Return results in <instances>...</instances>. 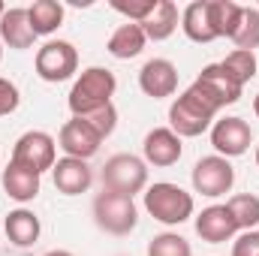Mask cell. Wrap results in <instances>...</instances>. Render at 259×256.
Wrapping results in <instances>:
<instances>
[{
  "mask_svg": "<svg viewBox=\"0 0 259 256\" xmlns=\"http://www.w3.org/2000/svg\"><path fill=\"white\" fill-rule=\"evenodd\" d=\"M148 256H193V250H190L187 238H181L178 232H163V235L151 238Z\"/></svg>",
  "mask_w": 259,
  "mask_h": 256,
  "instance_id": "27",
  "label": "cell"
},
{
  "mask_svg": "<svg viewBox=\"0 0 259 256\" xmlns=\"http://www.w3.org/2000/svg\"><path fill=\"white\" fill-rule=\"evenodd\" d=\"M139 88L154 97V100H166L178 91V69L166 58H154L139 69Z\"/></svg>",
  "mask_w": 259,
  "mask_h": 256,
  "instance_id": "12",
  "label": "cell"
},
{
  "mask_svg": "<svg viewBox=\"0 0 259 256\" xmlns=\"http://www.w3.org/2000/svg\"><path fill=\"white\" fill-rule=\"evenodd\" d=\"M58 145L66 151V157H75V160H91V157L100 151L103 136L91 127L84 118H69L64 127H61Z\"/></svg>",
  "mask_w": 259,
  "mask_h": 256,
  "instance_id": "11",
  "label": "cell"
},
{
  "mask_svg": "<svg viewBox=\"0 0 259 256\" xmlns=\"http://www.w3.org/2000/svg\"><path fill=\"white\" fill-rule=\"evenodd\" d=\"M142 30H145V36L154 39V42L169 39V36L178 30V6H175L172 0H160L157 9H154V15L142 24Z\"/></svg>",
  "mask_w": 259,
  "mask_h": 256,
  "instance_id": "21",
  "label": "cell"
},
{
  "mask_svg": "<svg viewBox=\"0 0 259 256\" xmlns=\"http://www.w3.org/2000/svg\"><path fill=\"white\" fill-rule=\"evenodd\" d=\"M12 163H21V166H27V169L42 175V172L55 169V163H58V142L49 133H42V130H30V133H24L15 142Z\"/></svg>",
  "mask_w": 259,
  "mask_h": 256,
  "instance_id": "6",
  "label": "cell"
},
{
  "mask_svg": "<svg viewBox=\"0 0 259 256\" xmlns=\"http://www.w3.org/2000/svg\"><path fill=\"white\" fill-rule=\"evenodd\" d=\"M52 175H55V187L64 196H78V193L88 190L91 181H94V172H91L88 160H75V157L58 160L55 169H52Z\"/></svg>",
  "mask_w": 259,
  "mask_h": 256,
  "instance_id": "15",
  "label": "cell"
},
{
  "mask_svg": "<svg viewBox=\"0 0 259 256\" xmlns=\"http://www.w3.org/2000/svg\"><path fill=\"white\" fill-rule=\"evenodd\" d=\"M3 190L15 202H33L39 196V172L9 160V166L3 169Z\"/></svg>",
  "mask_w": 259,
  "mask_h": 256,
  "instance_id": "17",
  "label": "cell"
},
{
  "mask_svg": "<svg viewBox=\"0 0 259 256\" xmlns=\"http://www.w3.org/2000/svg\"><path fill=\"white\" fill-rule=\"evenodd\" d=\"M193 88L205 97V100H211L217 109H226V106L238 103V100H241V91H244V88L223 69V64L202 66V72L196 75Z\"/></svg>",
  "mask_w": 259,
  "mask_h": 256,
  "instance_id": "9",
  "label": "cell"
},
{
  "mask_svg": "<svg viewBox=\"0 0 259 256\" xmlns=\"http://www.w3.org/2000/svg\"><path fill=\"white\" fill-rule=\"evenodd\" d=\"M235 232H238V223H235V217L226 205H208L196 217V235L208 244H223Z\"/></svg>",
  "mask_w": 259,
  "mask_h": 256,
  "instance_id": "14",
  "label": "cell"
},
{
  "mask_svg": "<svg viewBox=\"0 0 259 256\" xmlns=\"http://www.w3.org/2000/svg\"><path fill=\"white\" fill-rule=\"evenodd\" d=\"M0 61H3V46H0Z\"/></svg>",
  "mask_w": 259,
  "mask_h": 256,
  "instance_id": "36",
  "label": "cell"
},
{
  "mask_svg": "<svg viewBox=\"0 0 259 256\" xmlns=\"http://www.w3.org/2000/svg\"><path fill=\"white\" fill-rule=\"evenodd\" d=\"M27 18L36 36H49L64 24V6L58 0H36L33 6H27Z\"/></svg>",
  "mask_w": 259,
  "mask_h": 256,
  "instance_id": "22",
  "label": "cell"
},
{
  "mask_svg": "<svg viewBox=\"0 0 259 256\" xmlns=\"http://www.w3.org/2000/svg\"><path fill=\"white\" fill-rule=\"evenodd\" d=\"M217 106L211 100H205L193 84L169 106V124H172V133L178 136H202L208 127H214V118H217Z\"/></svg>",
  "mask_w": 259,
  "mask_h": 256,
  "instance_id": "2",
  "label": "cell"
},
{
  "mask_svg": "<svg viewBox=\"0 0 259 256\" xmlns=\"http://www.w3.org/2000/svg\"><path fill=\"white\" fill-rule=\"evenodd\" d=\"M250 142H253V130H250V124L244 118H235V115L232 118H220L211 127V145L226 160L229 157H241L250 148Z\"/></svg>",
  "mask_w": 259,
  "mask_h": 256,
  "instance_id": "10",
  "label": "cell"
},
{
  "mask_svg": "<svg viewBox=\"0 0 259 256\" xmlns=\"http://www.w3.org/2000/svg\"><path fill=\"white\" fill-rule=\"evenodd\" d=\"M223 69L244 88L253 75H256V55L253 52H241V49H235V52H229L226 55V61H220Z\"/></svg>",
  "mask_w": 259,
  "mask_h": 256,
  "instance_id": "25",
  "label": "cell"
},
{
  "mask_svg": "<svg viewBox=\"0 0 259 256\" xmlns=\"http://www.w3.org/2000/svg\"><path fill=\"white\" fill-rule=\"evenodd\" d=\"M145 42H148V36H145L142 24H133V21H127V24H121V27L109 36L106 52H109L112 58H118V61H130V58L142 55Z\"/></svg>",
  "mask_w": 259,
  "mask_h": 256,
  "instance_id": "19",
  "label": "cell"
},
{
  "mask_svg": "<svg viewBox=\"0 0 259 256\" xmlns=\"http://www.w3.org/2000/svg\"><path fill=\"white\" fill-rule=\"evenodd\" d=\"M157 3L160 0H112V9L121 12V15H127L133 24H145L154 15Z\"/></svg>",
  "mask_w": 259,
  "mask_h": 256,
  "instance_id": "28",
  "label": "cell"
},
{
  "mask_svg": "<svg viewBox=\"0 0 259 256\" xmlns=\"http://www.w3.org/2000/svg\"><path fill=\"white\" fill-rule=\"evenodd\" d=\"M18 103H21V94H18V88H15L9 78H3V75H0V118L12 115V112L18 109Z\"/></svg>",
  "mask_w": 259,
  "mask_h": 256,
  "instance_id": "30",
  "label": "cell"
},
{
  "mask_svg": "<svg viewBox=\"0 0 259 256\" xmlns=\"http://www.w3.org/2000/svg\"><path fill=\"white\" fill-rule=\"evenodd\" d=\"M226 208L232 211L238 229L250 232V229L259 226V196H253V193H238V196H232L226 202Z\"/></svg>",
  "mask_w": 259,
  "mask_h": 256,
  "instance_id": "24",
  "label": "cell"
},
{
  "mask_svg": "<svg viewBox=\"0 0 259 256\" xmlns=\"http://www.w3.org/2000/svg\"><path fill=\"white\" fill-rule=\"evenodd\" d=\"M193 208H196L193 196L187 190H181L178 184L157 181V184H151L145 190V211L154 220L166 223V226H178V223L190 220L193 217Z\"/></svg>",
  "mask_w": 259,
  "mask_h": 256,
  "instance_id": "3",
  "label": "cell"
},
{
  "mask_svg": "<svg viewBox=\"0 0 259 256\" xmlns=\"http://www.w3.org/2000/svg\"><path fill=\"white\" fill-rule=\"evenodd\" d=\"M232 256H259V232L256 229L238 235V241L232 247Z\"/></svg>",
  "mask_w": 259,
  "mask_h": 256,
  "instance_id": "31",
  "label": "cell"
},
{
  "mask_svg": "<svg viewBox=\"0 0 259 256\" xmlns=\"http://www.w3.org/2000/svg\"><path fill=\"white\" fill-rule=\"evenodd\" d=\"M142 151H145V163L166 169V166H175L181 160L184 145H181V136L172 133V127H157L145 136Z\"/></svg>",
  "mask_w": 259,
  "mask_h": 256,
  "instance_id": "13",
  "label": "cell"
},
{
  "mask_svg": "<svg viewBox=\"0 0 259 256\" xmlns=\"http://www.w3.org/2000/svg\"><path fill=\"white\" fill-rule=\"evenodd\" d=\"M115 88H118V78H115L112 69H106V66H91V69H84V72L75 78L72 91H69L72 118H84V115H91V112L109 106L112 97H115Z\"/></svg>",
  "mask_w": 259,
  "mask_h": 256,
  "instance_id": "1",
  "label": "cell"
},
{
  "mask_svg": "<svg viewBox=\"0 0 259 256\" xmlns=\"http://www.w3.org/2000/svg\"><path fill=\"white\" fill-rule=\"evenodd\" d=\"M3 229H6V235H9V241H12L15 247H30V244H36L42 226H39V217H36L33 211H27V208H15V211L6 214Z\"/></svg>",
  "mask_w": 259,
  "mask_h": 256,
  "instance_id": "18",
  "label": "cell"
},
{
  "mask_svg": "<svg viewBox=\"0 0 259 256\" xmlns=\"http://www.w3.org/2000/svg\"><path fill=\"white\" fill-rule=\"evenodd\" d=\"M235 184V169L226 157L220 154H211V157H202L193 166V190L202 193V196H223V193L232 190Z\"/></svg>",
  "mask_w": 259,
  "mask_h": 256,
  "instance_id": "8",
  "label": "cell"
},
{
  "mask_svg": "<svg viewBox=\"0 0 259 256\" xmlns=\"http://www.w3.org/2000/svg\"><path fill=\"white\" fill-rule=\"evenodd\" d=\"M256 166H259V148H256Z\"/></svg>",
  "mask_w": 259,
  "mask_h": 256,
  "instance_id": "35",
  "label": "cell"
},
{
  "mask_svg": "<svg viewBox=\"0 0 259 256\" xmlns=\"http://www.w3.org/2000/svg\"><path fill=\"white\" fill-rule=\"evenodd\" d=\"M103 190L121 193V196H136L148 187V163L139 160L136 154H115L103 166Z\"/></svg>",
  "mask_w": 259,
  "mask_h": 256,
  "instance_id": "4",
  "label": "cell"
},
{
  "mask_svg": "<svg viewBox=\"0 0 259 256\" xmlns=\"http://www.w3.org/2000/svg\"><path fill=\"white\" fill-rule=\"evenodd\" d=\"M253 112H256V118H259V94H256V100H253Z\"/></svg>",
  "mask_w": 259,
  "mask_h": 256,
  "instance_id": "33",
  "label": "cell"
},
{
  "mask_svg": "<svg viewBox=\"0 0 259 256\" xmlns=\"http://www.w3.org/2000/svg\"><path fill=\"white\" fill-rule=\"evenodd\" d=\"M84 121H88L91 127L106 139V136H112L115 127H118V109H115V103H109V106H103V109H97V112L84 115Z\"/></svg>",
  "mask_w": 259,
  "mask_h": 256,
  "instance_id": "29",
  "label": "cell"
},
{
  "mask_svg": "<svg viewBox=\"0 0 259 256\" xmlns=\"http://www.w3.org/2000/svg\"><path fill=\"white\" fill-rule=\"evenodd\" d=\"M241 12H244V6H238L232 0H208V15H211V27L217 33V39L235 36V30L241 24Z\"/></svg>",
  "mask_w": 259,
  "mask_h": 256,
  "instance_id": "23",
  "label": "cell"
},
{
  "mask_svg": "<svg viewBox=\"0 0 259 256\" xmlns=\"http://www.w3.org/2000/svg\"><path fill=\"white\" fill-rule=\"evenodd\" d=\"M3 15H6V6H3V0H0V18H3Z\"/></svg>",
  "mask_w": 259,
  "mask_h": 256,
  "instance_id": "34",
  "label": "cell"
},
{
  "mask_svg": "<svg viewBox=\"0 0 259 256\" xmlns=\"http://www.w3.org/2000/svg\"><path fill=\"white\" fill-rule=\"evenodd\" d=\"M46 256H72V253H69V250H49Z\"/></svg>",
  "mask_w": 259,
  "mask_h": 256,
  "instance_id": "32",
  "label": "cell"
},
{
  "mask_svg": "<svg viewBox=\"0 0 259 256\" xmlns=\"http://www.w3.org/2000/svg\"><path fill=\"white\" fill-rule=\"evenodd\" d=\"M94 220L109 235H130L139 223V211H136V202L130 196L103 190L94 199Z\"/></svg>",
  "mask_w": 259,
  "mask_h": 256,
  "instance_id": "5",
  "label": "cell"
},
{
  "mask_svg": "<svg viewBox=\"0 0 259 256\" xmlns=\"http://www.w3.org/2000/svg\"><path fill=\"white\" fill-rule=\"evenodd\" d=\"M78 69V52L66 39H49L36 52V75L42 81H66Z\"/></svg>",
  "mask_w": 259,
  "mask_h": 256,
  "instance_id": "7",
  "label": "cell"
},
{
  "mask_svg": "<svg viewBox=\"0 0 259 256\" xmlns=\"http://www.w3.org/2000/svg\"><path fill=\"white\" fill-rule=\"evenodd\" d=\"M181 27L187 33V39L193 42H214L217 33L211 27V15H208V0H196L181 12Z\"/></svg>",
  "mask_w": 259,
  "mask_h": 256,
  "instance_id": "20",
  "label": "cell"
},
{
  "mask_svg": "<svg viewBox=\"0 0 259 256\" xmlns=\"http://www.w3.org/2000/svg\"><path fill=\"white\" fill-rule=\"evenodd\" d=\"M36 39L33 27H30V18H27V9L21 6H12L6 9V15L0 18V42H6L9 49H30Z\"/></svg>",
  "mask_w": 259,
  "mask_h": 256,
  "instance_id": "16",
  "label": "cell"
},
{
  "mask_svg": "<svg viewBox=\"0 0 259 256\" xmlns=\"http://www.w3.org/2000/svg\"><path fill=\"white\" fill-rule=\"evenodd\" d=\"M232 42H235L241 52H253V49H259V9L244 6L241 24H238L235 36H232Z\"/></svg>",
  "mask_w": 259,
  "mask_h": 256,
  "instance_id": "26",
  "label": "cell"
}]
</instances>
